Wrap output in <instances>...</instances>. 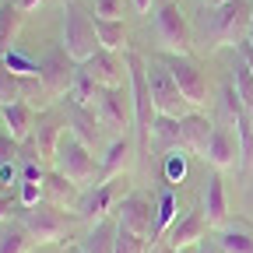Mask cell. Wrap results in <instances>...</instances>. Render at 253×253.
<instances>
[{"label":"cell","instance_id":"obj_23","mask_svg":"<svg viewBox=\"0 0 253 253\" xmlns=\"http://www.w3.org/2000/svg\"><path fill=\"white\" fill-rule=\"evenodd\" d=\"M204 218H208V225H221V221L229 218V197H225V183H221V176L214 172L204 186Z\"/></svg>","mask_w":253,"mask_h":253},{"label":"cell","instance_id":"obj_7","mask_svg":"<svg viewBox=\"0 0 253 253\" xmlns=\"http://www.w3.org/2000/svg\"><path fill=\"white\" fill-rule=\"evenodd\" d=\"M148 88H151L155 109L162 113V116L183 120L190 109H194V106L183 99V91H179V84L172 81V71L166 67V63H148Z\"/></svg>","mask_w":253,"mask_h":253},{"label":"cell","instance_id":"obj_40","mask_svg":"<svg viewBox=\"0 0 253 253\" xmlns=\"http://www.w3.org/2000/svg\"><path fill=\"white\" fill-rule=\"evenodd\" d=\"M14 4H18V11H25V14H28V11H36L42 0H14Z\"/></svg>","mask_w":253,"mask_h":253},{"label":"cell","instance_id":"obj_11","mask_svg":"<svg viewBox=\"0 0 253 253\" xmlns=\"http://www.w3.org/2000/svg\"><path fill=\"white\" fill-rule=\"evenodd\" d=\"M81 67L102 88H126V84H130V67H126V56L123 53H113V49L99 46L88 56V63H81Z\"/></svg>","mask_w":253,"mask_h":253},{"label":"cell","instance_id":"obj_5","mask_svg":"<svg viewBox=\"0 0 253 253\" xmlns=\"http://www.w3.org/2000/svg\"><path fill=\"white\" fill-rule=\"evenodd\" d=\"M250 18H253L250 0H225L221 7H214V14H211L214 42L218 46H239L250 32Z\"/></svg>","mask_w":253,"mask_h":253},{"label":"cell","instance_id":"obj_43","mask_svg":"<svg viewBox=\"0 0 253 253\" xmlns=\"http://www.w3.org/2000/svg\"><path fill=\"white\" fill-rule=\"evenodd\" d=\"M176 253H201V243H194V246H179Z\"/></svg>","mask_w":253,"mask_h":253},{"label":"cell","instance_id":"obj_26","mask_svg":"<svg viewBox=\"0 0 253 253\" xmlns=\"http://www.w3.org/2000/svg\"><path fill=\"white\" fill-rule=\"evenodd\" d=\"M176 225V186H166L155 204V239H162Z\"/></svg>","mask_w":253,"mask_h":253},{"label":"cell","instance_id":"obj_34","mask_svg":"<svg viewBox=\"0 0 253 253\" xmlns=\"http://www.w3.org/2000/svg\"><path fill=\"white\" fill-rule=\"evenodd\" d=\"M116 253H148V236H137V232L120 225V232H116Z\"/></svg>","mask_w":253,"mask_h":253},{"label":"cell","instance_id":"obj_33","mask_svg":"<svg viewBox=\"0 0 253 253\" xmlns=\"http://www.w3.org/2000/svg\"><path fill=\"white\" fill-rule=\"evenodd\" d=\"M218 250H221V253H253V236L229 229V232L218 236Z\"/></svg>","mask_w":253,"mask_h":253},{"label":"cell","instance_id":"obj_2","mask_svg":"<svg viewBox=\"0 0 253 253\" xmlns=\"http://www.w3.org/2000/svg\"><path fill=\"white\" fill-rule=\"evenodd\" d=\"M63 53L74 63H88V56L99 49V36H95V18L84 14L81 4L67 0L63 4Z\"/></svg>","mask_w":253,"mask_h":253},{"label":"cell","instance_id":"obj_10","mask_svg":"<svg viewBox=\"0 0 253 253\" xmlns=\"http://www.w3.org/2000/svg\"><path fill=\"white\" fill-rule=\"evenodd\" d=\"M162 63L172 71V81L179 84L183 99H186L190 106H194V109L208 102V78H204V71H201L190 56H176V53H169Z\"/></svg>","mask_w":253,"mask_h":253},{"label":"cell","instance_id":"obj_36","mask_svg":"<svg viewBox=\"0 0 253 253\" xmlns=\"http://www.w3.org/2000/svg\"><path fill=\"white\" fill-rule=\"evenodd\" d=\"M21 183V208H32V204H42L46 197H42V183H32V179H18Z\"/></svg>","mask_w":253,"mask_h":253},{"label":"cell","instance_id":"obj_4","mask_svg":"<svg viewBox=\"0 0 253 253\" xmlns=\"http://www.w3.org/2000/svg\"><path fill=\"white\" fill-rule=\"evenodd\" d=\"M53 169H60L67 179H74L78 186H84V183L95 179V155H91V148H88L81 137H74L71 130H63V137H60V144H56Z\"/></svg>","mask_w":253,"mask_h":253},{"label":"cell","instance_id":"obj_48","mask_svg":"<svg viewBox=\"0 0 253 253\" xmlns=\"http://www.w3.org/2000/svg\"><path fill=\"white\" fill-rule=\"evenodd\" d=\"M71 253H84V250H81V246H74V250H71Z\"/></svg>","mask_w":253,"mask_h":253},{"label":"cell","instance_id":"obj_31","mask_svg":"<svg viewBox=\"0 0 253 253\" xmlns=\"http://www.w3.org/2000/svg\"><path fill=\"white\" fill-rule=\"evenodd\" d=\"M18 88H21V102L36 106V109L49 102V95H46V88H42V78H39V74H18Z\"/></svg>","mask_w":253,"mask_h":253},{"label":"cell","instance_id":"obj_28","mask_svg":"<svg viewBox=\"0 0 253 253\" xmlns=\"http://www.w3.org/2000/svg\"><path fill=\"white\" fill-rule=\"evenodd\" d=\"M99 95H102V84L78 63V74H74V84H71V95H67V99L78 102V106H95V99H99Z\"/></svg>","mask_w":253,"mask_h":253},{"label":"cell","instance_id":"obj_27","mask_svg":"<svg viewBox=\"0 0 253 253\" xmlns=\"http://www.w3.org/2000/svg\"><path fill=\"white\" fill-rule=\"evenodd\" d=\"M151 137L158 141V148H166V151H183V130H179V120L176 116H162L158 113L155 126H151Z\"/></svg>","mask_w":253,"mask_h":253},{"label":"cell","instance_id":"obj_14","mask_svg":"<svg viewBox=\"0 0 253 253\" xmlns=\"http://www.w3.org/2000/svg\"><path fill=\"white\" fill-rule=\"evenodd\" d=\"M204 158H208L218 172L221 169H232V166H243V144H239V137L229 130V126H214Z\"/></svg>","mask_w":253,"mask_h":253},{"label":"cell","instance_id":"obj_18","mask_svg":"<svg viewBox=\"0 0 253 253\" xmlns=\"http://www.w3.org/2000/svg\"><path fill=\"white\" fill-rule=\"evenodd\" d=\"M204 232H208V218H204V211H190L186 218H176V225L166 232V243L169 246H194V243H201L204 239Z\"/></svg>","mask_w":253,"mask_h":253},{"label":"cell","instance_id":"obj_13","mask_svg":"<svg viewBox=\"0 0 253 253\" xmlns=\"http://www.w3.org/2000/svg\"><path fill=\"white\" fill-rule=\"evenodd\" d=\"M95 116L109 130H126L130 126V106H126V88H102V95L95 99Z\"/></svg>","mask_w":253,"mask_h":253},{"label":"cell","instance_id":"obj_32","mask_svg":"<svg viewBox=\"0 0 253 253\" xmlns=\"http://www.w3.org/2000/svg\"><path fill=\"white\" fill-rule=\"evenodd\" d=\"M11 102H21V88H18V74L0 60V109L11 106Z\"/></svg>","mask_w":253,"mask_h":253},{"label":"cell","instance_id":"obj_17","mask_svg":"<svg viewBox=\"0 0 253 253\" xmlns=\"http://www.w3.org/2000/svg\"><path fill=\"white\" fill-rule=\"evenodd\" d=\"M63 116H67V130H71L74 137H81L88 148H95V141H99V126H102L99 116H95V109H91V106H78V102L67 99Z\"/></svg>","mask_w":253,"mask_h":253},{"label":"cell","instance_id":"obj_8","mask_svg":"<svg viewBox=\"0 0 253 253\" xmlns=\"http://www.w3.org/2000/svg\"><path fill=\"white\" fill-rule=\"evenodd\" d=\"M120 186H126V176L95 183L88 194H81V201H78V218L88 221V225H95V221L109 218V211H116V204L123 201V197H120Z\"/></svg>","mask_w":253,"mask_h":253},{"label":"cell","instance_id":"obj_9","mask_svg":"<svg viewBox=\"0 0 253 253\" xmlns=\"http://www.w3.org/2000/svg\"><path fill=\"white\" fill-rule=\"evenodd\" d=\"M74 74H78V63L60 49H49L42 60H39V78H42V88L53 99H63V95H71V84H74Z\"/></svg>","mask_w":253,"mask_h":253},{"label":"cell","instance_id":"obj_3","mask_svg":"<svg viewBox=\"0 0 253 253\" xmlns=\"http://www.w3.org/2000/svg\"><path fill=\"white\" fill-rule=\"evenodd\" d=\"M21 225L28 229V236L36 239V246H49V243H60L63 236L71 232V218L63 214V208L42 201V204H32V208H21Z\"/></svg>","mask_w":253,"mask_h":253},{"label":"cell","instance_id":"obj_6","mask_svg":"<svg viewBox=\"0 0 253 253\" xmlns=\"http://www.w3.org/2000/svg\"><path fill=\"white\" fill-rule=\"evenodd\" d=\"M155 36H158V42H162L166 53L190 56V49H194V36H190V25H186V18H183L176 0H166V4L158 7V14H155Z\"/></svg>","mask_w":253,"mask_h":253},{"label":"cell","instance_id":"obj_19","mask_svg":"<svg viewBox=\"0 0 253 253\" xmlns=\"http://www.w3.org/2000/svg\"><path fill=\"white\" fill-rule=\"evenodd\" d=\"M179 130H183V151L204 155V151H208V141H211V130H214V123H208V116H201V113H186V116L179 120Z\"/></svg>","mask_w":253,"mask_h":253},{"label":"cell","instance_id":"obj_42","mask_svg":"<svg viewBox=\"0 0 253 253\" xmlns=\"http://www.w3.org/2000/svg\"><path fill=\"white\" fill-rule=\"evenodd\" d=\"M11 214V197H0V221Z\"/></svg>","mask_w":253,"mask_h":253},{"label":"cell","instance_id":"obj_12","mask_svg":"<svg viewBox=\"0 0 253 253\" xmlns=\"http://www.w3.org/2000/svg\"><path fill=\"white\" fill-rule=\"evenodd\" d=\"M116 221L123 229L137 232V236H151L155 239V204L144 194H126L116 204Z\"/></svg>","mask_w":253,"mask_h":253},{"label":"cell","instance_id":"obj_16","mask_svg":"<svg viewBox=\"0 0 253 253\" xmlns=\"http://www.w3.org/2000/svg\"><path fill=\"white\" fill-rule=\"evenodd\" d=\"M42 197L49 204H56V208H78L81 186L74 179H67L60 169H46V176H42Z\"/></svg>","mask_w":253,"mask_h":253},{"label":"cell","instance_id":"obj_45","mask_svg":"<svg viewBox=\"0 0 253 253\" xmlns=\"http://www.w3.org/2000/svg\"><path fill=\"white\" fill-rule=\"evenodd\" d=\"M204 4H208V7H221V4H225V0H204Z\"/></svg>","mask_w":253,"mask_h":253},{"label":"cell","instance_id":"obj_15","mask_svg":"<svg viewBox=\"0 0 253 253\" xmlns=\"http://www.w3.org/2000/svg\"><path fill=\"white\" fill-rule=\"evenodd\" d=\"M63 126H67V116L49 113V109L39 113L36 130H32V141H36L42 162H53V158H56V144H60V137H63Z\"/></svg>","mask_w":253,"mask_h":253},{"label":"cell","instance_id":"obj_37","mask_svg":"<svg viewBox=\"0 0 253 253\" xmlns=\"http://www.w3.org/2000/svg\"><path fill=\"white\" fill-rule=\"evenodd\" d=\"M95 18H123V0H91Z\"/></svg>","mask_w":253,"mask_h":253},{"label":"cell","instance_id":"obj_49","mask_svg":"<svg viewBox=\"0 0 253 253\" xmlns=\"http://www.w3.org/2000/svg\"><path fill=\"white\" fill-rule=\"evenodd\" d=\"M250 123H253V109H250Z\"/></svg>","mask_w":253,"mask_h":253},{"label":"cell","instance_id":"obj_22","mask_svg":"<svg viewBox=\"0 0 253 253\" xmlns=\"http://www.w3.org/2000/svg\"><path fill=\"white\" fill-rule=\"evenodd\" d=\"M116 232H120V221L102 218V221H95V225L88 229V236L78 246L84 253H116Z\"/></svg>","mask_w":253,"mask_h":253},{"label":"cell","instance_id":"obj_41","mask_svg":"<svg viewBox=\"0 0 253 253\" xmlns=\"http://www.w3.org/2000/svg\"><path fill=\"white\" fill-rule=\"evenodd\" d=\"M148 253H176V246H169V243H151Z\"/></svg>","mask_w":253,"mask_h":253},{"label":"cell","instance_id":"obj_44","mask_svg":"<svg viewBox=\"0 0 253 253\" xmlns=\"http://www.w3.org/2000/svg\"><path fill=\"white\" fill-rule=\"evenodd\" d=\"M134 7H137V11H141V14H144V11H148V7H151V0H134Z\"/></svg>","mask_w":253,"mask_h":253},{"label":"cell","instance_id":"obj_29","mask_svg":"<svg viewBox=\"0 0 253 253\" xmlns=\"http://www.w3.org/2000/svg\"><path fill=\"white\" fill-rule=\"evenodd\" d=\"M32 246H36V239L28 236V229L21 221L0 232V253H32Z\"/></svg>","mask_w":253,"mask_h":253},{"label":"cell","instance_id":"obj_39","mask_svg":"<svg viewBox=\"0 0 253 253\" xmlns=\"http://www.w3.org/2000/svg\"><path fill=\"white\" fill-rule=\"evenodd\" d=\"M236 53H239V56H243V60H246V67H250V71H253V42H246V39H243V42H239V46H236Z\"/></svg>","mask_w":253,"mask_h":253},{"label":"cell","instance_id":"obj_38","mask_svg":"<svg viewBox=\"0 0 253 253\" xmlns=\"http://www.w3.org/2000/svg\"><path fill=\"white\" fill-rule=\"evenodd\" d=\"M18 151H21V144H18L11 134H0V166L18 162Z\"/></svg>","mask_w":253,"mask_h":253},{"label":"cell","instance_id":"obj_46","mask_svg":"<svg viewBox=\"0 0 253 253\" xmlns=\"http://www.w3.org/2000/svg\"><path fill=\"white\" fill-rule=\"evenodd\" d=\"M246 42H253V18H250V32H246Z\"/></svg>","mask_w":253,"mask_h":253},{"label":"cell","instance_id":"obj_21","mask_svg":"<svg viewBox=\"0 0 253 253\" xmlns=\"http://www.w3.org/2000/svg\"><path fill=\"white\" fill-rule=\"evenodd\" d=\"M130 158H134V141L123 134V137H116V141L109 144V151H106V158H102V166H99L102 179L126 176V166H130Z\"/></svg>","mask_w":253,"mask_h":253},{"label":"cell","instance_id":"obj_20","mask_svg":"<svg viewBox=\"0 0 253 253\" xmlns=\"http://www.w3.org/2000/svg\"><path fill=\"white\" fill-rule=\"evenodd\" d=\"M0 116H4V123H7V134L21 144V141H28L32 137V130H36V106H28V102H11V106H4L0 109Z\"/></svg>","mask_w":253,"mask_h":253},{"label":"cell","instance_id":"obj_30","mask_svg":"<svg viewBox=\"0 0 253 253\" xmlns=\"http://www.w3.org/2000/svg\"><path fill=\"white\" fill-rule=\"evenodd\" d=\"M232 88H236V95L243 99V106L253 109V71L246 67V60L239 53H236V63H232Z\"/></svg>","mask_w":253,"mask_h":253},{"label":"cell","instance_id":"obj_24","mask_svg":"<svg viewBox=\"0 0 253 253\" xmlns=\"http://www.w3.org/2000/svg\"><path fill=\"white\" fill-rule=\"evenodd\" d=\"M95 36H99V46L102 49H113V53H126V25L123 18H95Z\"/></svg>","mask_w":253,"mask_h":253},{"label":"cell","instance_id":"obj_25","mask_svg":"<svg viewBox=\"0 0 253 253\" xmlns=\"http://www.w3.org/2000/svg\"><path fill=\"white\" fill-rule=\"evenodd\" d=\"M25 21V11H18L14 0H4L0 4V60H4L7 49H14V36Z\"/></svg>","mask_w":253,"mask_h":253},{"label":"cell","instance_id":"obj_35","mask_svg":"<svg viewBox=\"0 0 253 253\" xmlns=\"http://www.w3.org/2000/svg\"><path fill=\"white\" fill-rule=\"evenodd\" d=\"M183 176H186V158H183L179 151H169V155H166V183L176 186Z\"/></svg>","mask_w":253,"mask_h":253},{"label":"cell","instance_id":"obj_1","mask_svg":"<svg viewBox=\"0 0 253 253\" xmlns=\"http://www.w3.org/2000/svg\"><path fill=\"white\" fill-rule=\"evenodd\" d=\"M126 67H130V106H134V130H137V151L144 155L151 144V126L158 120L151 88H148V60L134 49H126Z\"/></svg>","mask_w":253,"mask_h":253},{"label":"cell","instance_id":"obj_47","mask_svg":"<svg viewBox=\"0 0 253 253\" xmlns=\"http://www.w3.org/2000/svg\"><path fill=\"white\" fill-rule=\"evenodd\" d=\"M201 253H221V250H214V246H201Z\"/></svg>","mask_w":253,"mask_h":253}]
</instances>
